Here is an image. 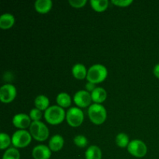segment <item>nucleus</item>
Listing matches in <instances>:
<instances>
[{"label":"nucleus","instance_id":"obj_27","mask_svg":"<svg viewBox=\"0 0 159 159\" xmlns=\"http://www.w3.org/2000/svg\"><path fill=\"white\" fill-rule=\"evenodd\" d=\"M68 2L74 8H82L85 6L87 1L86 0H69Z\"/></svg>","mask_w":159,"mask_h":159},{"label":"nucleus","instance_id":"obj_2","mask_svg":"<svg viewBox=\"0 0 159 159\" xmlns=\"http://www.w3.org/2000/svg\"><path fill=\"white\" fill-rule=\"evenodd\" d=\"M107 75H108V71L104 65L96 64L89 68L86 79L89 82L97 84L103 82L107 77Z\"/></svg>","mask_w":159,"mask_h":159},{"label":"nucleus","instance_id":"obj_4","mask_svg":"<svg viewBox=\"0 0 159 159\" xmlns=\"http://www.w3.org/2000/svg\"><path fill=\"white\" fill-rule=\"evenodd\" d=\"M30 133L32 138L38 141H43L49 136L48 127L41 121H33L30 126Z\"/></svg>","mask_w":159,"mask_h":159},{"label":"nucleus","instance_id":"obj_15","mask_svg":"<svg viewBox=\"0 0 159 159\" xmlns=\"http://www.w3.org/2000/svg\"><path fill=\"white\" fill-rule=\"evenodd\" d=\"M73 76L77 79H84L86 78L87 76V70L85 65L82 64H75L74 66L72 67V70H71Z\"/></svg>","mask_w":159,"mask_h":159},{"label":"nucleus","instance_id":"obj_19","mask_svg":"<svg viewBox=\"0 0 159 159\" xmlns=\"http://www.w3.org/2000/svg\"><path fill=\"white\" fill-rule=\"evenodd\" d=\"M56 101H57V103L58 104L59 107H62V108L68 107L69 106H71V97L66 93H59L56 98Z\"/></svg>","mask_w":159,"mask_h":159},{"label":"nucleus","instance_id":"obj_20","mask_svg":"<svg viewBox=\"0 0 159 159\" xmlns=\"http://www.w3.org/2000/svg\"><path fill=\"white\" fill-rule=\"evenodd\" d=\"M92 8L97 12H103L107 9L109 5L108 0H91Z\"/></svg>","mask_w":159,"mask_h":159},{"label":"nucleus","instance_id":"obj_26","mask_svg":"<svg viewBox=\"0 0 159 159\" xmlns=\"http://www.w3.org/2000/svg\"><path fill=\"white\" fill-rule=\"evenodd\" d=\"M111 2L120 7H126L133 2V0H112Z\"/></svg>","mask_w":159,"mask_h":159},{"label":"nucleus","instance_id":"obj_12","mask_svg":"<svg viewBox=\"0 0 159 159\" xmlns=\"http://www.w3.org/2000/svg\"><path fill=\"white\" fill-rule=\"evenodd\" d=\"M48 145L51 152H58L64 146V138L60 134L54 135L50 139Z\"/></svg>","mask_w":159,"mask_h":159},{"label":"nucleus","instance_id":"obj_25","mask_svg":"<svg viewBox=\"0 0 159 159\" xmlns=\"http://www.w3.org/2000/svg\"><path fill=\"white\" fill-rule=\"evenodd\" d=\"M30 117L34 121H40L42 117V112L41 110H38L37 108L32 109L30 112Z\"/></svg>","mask_w":159,"mask_h":159},{"label":"nucleus","instance_id":"obj_13","mask_svg":"<svg viewBox=\"0 0 159 159\" xmlns=\"http://www.w3.org/2000/svg\"><path fill=\"white\" fill-rule=\"evenodd\" d=\"M92 100L95 102V103H102L106 100L107 97V91L103 88L101 87H96L94 90L91 93Z\"/></svg>","mask_w":159,"mask_h":159},{"label":"nucleus","instance_id":"obj_23","mask_svg":"<svg viewBox=\"0 0 159 159\" xmlns=\"http://www.w3.org/2000/svg\"><path fill=\"white\" fill-rule=\"evenodd\" d=\"M11 142H12V138H10V137L7 134L1 133L0 134V148L2 150L7 148Z\"/></svg>","mask_w":159,"mask_h":159},{"label":"nucleus","instance_id":"obj_16","mask_svg":"<svg viewBox=\"0 0 159 159\" xmlns=\"http://www.w3.org/2000/svg\"><path fill=\"white\" fill-rule=\"evenodd\" d=\"M15 23V17L10 13H4L0 16V27L2 29H9Z\"/></svg>","mask_w":159,"mask_h":159},{"label":"nucleus","instance_id":"obj_8","mask_svg":"<svg viewBox=\"0 0 159 159\" xmlns=\"http://www.w3.org/2000/svg\"><path fill=\"white\" fill-rule=\"evenodd\" d=\"M16 96V89L13 85L6 84L0 88V100L5 103H9L14 100Z\"/></svg>","mask_w":159,"mask_h":159},{"label":"nucleus","instance_id":"obj_9","mask_svg":"<svg viewBox=\"0 0 159 159\" xmlns=\"http://www.w3.org/2000/svg\"><path fill=\"white\" fill-rule=\"evenodd\" d=\"M74 102L76 105L81 108L91 106L92 97L91 93H89L86 90H79L74 95Z\"/></svg>","mask_w":159,"mask_h":159},{"label":"nucleus","instance_id":"obj_18","mask_svg":"<svg viewBox=\"0 0 159 159\" xmlns=\"http://www.w3.org/2000/svg\"><path fill=\"white\" fill-rule=\"evenodd\" d=\"M34 104H35L36 108L42 111V110H46L49 107L50 101L46 96L40 95L36 97L35 100H34Z\"/></svg>","mask_w":159,"mask_h":159},{"label":"nucleus","instance_id":"obj_24","mask_svg":"<svg viewBox=\"0 0 159 159\" xmlns=\"http://www.w3.org/2000/svg\"><path fill=\"white\" fill-rule=\"evenodd\" d=\"M74 143L79 148H85L88 144V140L84 135H77L74 138Z\"/></svg>","mask_w":159,"mask_h":159},{"label":"nucleus","instance_id":"obj_1","mask_svg":"<svg viewBox=\"0 0 159 159\" xmlns=\"http://www.w3.org/2000/svg\"><path fill=\"white\" fill-rule=\"evenodd\" d=\"M66 117L65 111L59 106H51L44 112V118L48 124L57 125L61 124Z\"/></svg>","mask_w":159,"mask_h":159},{"label":"nucleus","instance_id":"obj_22","mask_svg":"<svg viewBox=\"0 0 159 159\" xmlns=\"http://www.w3.org/2000/svg\"><path fill=\"white\" fill-rule=\"evenodd\" d=\"M130 143L129 141V137L126 134L120 133L116 135V144L120 148L127 147Z\"/></svg>","mask_w":159,"mask_h":159},{"label":"nucleus","instance_id":"obj_10","mask_svg":"<svg viewBox=\"0 0 159 159\" xmlns=\"http://www.w3.org/2000/svg\"><path fill=\"white\" fill-rule=\"evenodd\" d=\"M31 119L30 116L25 113H18L16 114L12 118V124L17 128L20 130H24L26 127L30 126Z\"/></svg>","mask_w":159,"mask_h":159},{"label":"nucleus","instance_id":"obj_11","mask_svg":"<svg viewBox=\"0 0 159 159\" xmlns=\"http://www.w3.org/2000/svg\"><path fill=\"white\" fill-rule=\"evenodd\" d=\"M32 155L34 159H49L51 156V151L48 146L39 144L34 148Z\"/></svg>","mask_w":159,"mask_h":159},{"label":"nucleus","instance_id":"obj_6","mask_svg":"<svg viewBox=\"0 0 159 159\" xmlns=\"http://www.w3.org/2000/svg\"><path fill=\"white\" fill-rule=\"evenodd\" d=\"M66 120L71 127H77L84 120V113L79 107H71L66 113Z\"/></svg>","mask_w":159,"mask_h":159},{"label":"nucleus","instance_id":"obj_5","mask_svg":"<svg viewBox=\"0 0 159 159\" xmlns=\"http://www.w3.org/2000/svg\"><path fill=\"white\" fill-rule=\"evenodd\" d=\"M31 139L32 136L30 132L25 130H19L12 134V144L15 148H22L29 145L31 142Z\"/></svg>","mask_w":159,"mask_h":159},{"label":"nucleus","instance_id":"obj_29","mask_svg":"<svg viewBox=\"0 0 159 159\" xmlns=\"http://www.w3.org/2000/svg\"><path fill=\"white\" fill-rule=\"evenodd\" d=\"M153 73L155 75V77H157L158 79H159V64H157V65L154 67Z\"/></svg>","mask_w":159,"mask_h":159},{"label":"nucleus","instance_id":"obj_7","mask_svg":"<svg viewBox=\"0 0 159 159\" xmlns=\"http://www.w3.org/2000/svg\"><path fill=\"white\" fill-rule=\"evenodd\" d=\"M129 153L136 158H143L147 154V146L141 140H133L127 146Z\"/></svg>","mask_w":159,"mask_h":159},{"label":"nucleus","instance_id":"obj_28","mask_svg":"<svg viewBox=\"0 0 159 159\" xmlns=\"http://www.w3.org/2000/svg\"><path fill=\"white\" fill-rule=\"evenodd\" d=\"M96 88V84H93V83H92V82H87L86 85H85V89H86L87 91L88 92H91L92 93V92H93Z\"/></svg>","mask_w":159,"mask_h":159},{"label":"nucleus","instance_id":"obj_14","mask_svg":"<svg viewBox=\"0 0 159 159\" xmlns=\"http://www.w3.org/2000/svg\"><path fill=\"white\" fill-rule=\"evenodd\" d=\"M52 5L51 0H37L34 3V7L37 12L44 14L51 10Z\"/></svg>","mask_w":159,"mask_h":159},{"label":"nucleus","instance_id":"obj_21","mask_svg":"<svg viewBox=\"0 0 159 159\" xmlns=\"http://www.w3.org/2000/svg\"><path fill=\"white\" fill-rule=\"evenodd\" d=\"M20 154L16 148H9L6 149L2 156V159H20Z\"/></svg>","mask_w":159,"mask_h":159},{"label":"nucleus","instance_id":"obj_17","mask_svg":"<svg viewBox=\"0 0 159 159\" xmlns=\"http://www.w3.org/2000/svg\"><path fill=\"white\" fill-rule=\"evenodd\" d=\"M85 159H102L101 149L96 145H92L88 148L85 153Z\"/></svg>","mask_w":159,"mask_h":159},{"label":"nucleus","instance_id":"obj_3","mask_svg":"<svg viewBox=\"0 0 159 159\" xmlns=\"http://www.w3.org/2000/svg\"><path fill=\"white\" fill-rule=\"evenodd\" d=\"M88 114L90 120L96 125L103 124L107 116L106 108L103 106L99 103H94L89 106L88 110Z\"/></svg>","mask_w":159,"mask_h":159}]
</instances>
